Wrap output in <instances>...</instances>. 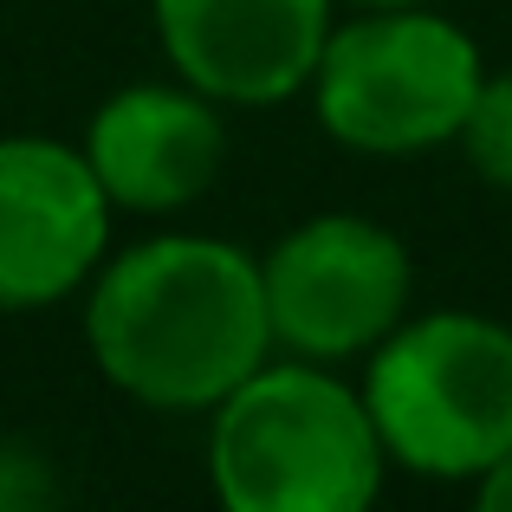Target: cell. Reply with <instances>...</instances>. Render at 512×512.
I'll return each mask as SVG.
<instances>
[{"instance_id":"obj_4","label":"cell","mask_w":512,"mask_h":512,"mask_svg":"<svg viewBox=\"0 0 512 512\" xmlns=\"http://www.w3.org/2000/svg\"><path fill=\"white\" fill-rule=\"evenodd\" d=\"M480 78V46L428 0L363 7L350 26H331L312 72V104L344 150L422 156L461 137Z\"/></svg>"},{"instance_id":"obj_6","label":"cell","mask_w":512,"mask_h":512,"mask_svg":"<svg viewBox=\"0 0 512 512\" xmlns=\"http://www.w3.org/2000/svg\"><path fill=\"white\" fill-rule=\"evenodd\" d=\"M111 240V195L85 150L0 137V312H39L85 286Z\"/></svg>"},{"instance_id":"obj_8","label":"cell","mask_w":512,"mask_h":512,"mask_svg":"<svg viewBox=\"0 0 512 512\" xmlns=\"http://www.w3.org/2000/svg\"><path fill=\"white\" fill-rule=\"evenodd\" d=\"M227 130L214 98L195 85H124L91 111L85 163L111 208L130 214H175L201 201L221 175Z\"/></svg>"},{"instance_id":"obj_2","label":"cell","mask_w":512,"mask_h":512,"mask_svg":"<svg viewBox=\"0 0 512 512\" xmlns=\"http://www.w3.org/2000/svg\"><path fill=\"white\" fill-rule=\"evenodd\" d=\"M383 441L363 389L325 363H260L214 402L208 474L227 512H357L383 487Z\"/></svg>"},{"instance_id":"obj_1","label":"cell","mask_w":512,"mask_h":512,"mask_svg":"<svg viewBox=\"0 0 512 512\" xmlns=\"http://www.w3.org/2000/svg\"><path fill=\"white\" fill-rule=\"evenodd\" d=\"M85 344L124 396L214 409L273 350L260 260L214 234H163L98 266Z\"/></svg>"},{"instance_id":"obj_12","label":"cell","mask_w":512,"mask_h":512,"mask_svg":"<svg viewBox=\"0 0 512 512\" xmlns=\"http://www.w3.org/2000/svg\"><path fill=\"white\" fill-rule=\"evenodd\" d=\"M350 7H415V0H350Z\"/></svg>"},{"instance_id":"obj_5","label":"cell","mask_w":512,"mask_h":512,"mask_svg":"<svg viewBox=\"0 0 512 512\" xmlns=\"http://www.w3.org/2000/svg\"><path fill=\"white\" fill-rule=\"evenodd\" d=\"M273 344L292 357H370L409 318V247L363 214H312L260 260Z\"/></svg>"},{"instance_id":"obj_10","label":"cell","mask_w":512,"mask_h":512,"mask_svg":"<svg viewBox=\"0 0 512 512\" xmlns=\"http://www.w3.org/2000/svg\"><path fill=\"white\" fill-rule=\"evenodd\" d=\"M46 500V467L26 448L0 441V506H39Z\"/></svg>"},{"instance_id":"obj_11","label":"cell","mask_w":512,"mask_h":512,"mask_svg":"<svg viewBox=\"0 0 512 512\" xmlns=\"http://www.w3.org/2000/svg\"><path fill=\"white\" fill-rule=\"evenodd\" d=\"M474 493H480V506H487V512H512V448L474 480Z\"/></svg>"},{"instance_id":"obj_7","label":"cell","mask_w":512,"mask_h":512,"mask_svg":"<svg viewBox=\"0 0 512 512\" xmlns=\"http://www.w3.org/2000/svg\"><path fill=\"white\" fill-rule=\"evenodd\" d=\"M169 65L214 104H286L312 85L331 0H156Z\"/></svg>"},{"instance_id":"obj_3","label":"cell","mask_w":512,"mask_h":512,"mask_svg":"<svg viewBox=\"0 0 512 512\" xmlns=\"http://www.w3.org/2000/svg\"><path fill=\"white\" fill-rule=\"evenodd\" d=\"M363 409L396 467L480 480L512 448V325L487 312L402 318L370 350Z\"/></svg>"},{"instance_id":"obj_9","label":"cell","mask_w":512,"mask_h":512,"mask_svg":"<svg viewBox=\"0 0 512 512\" xmlns=\"http://www.w3.org/2000/svg\"><path fill=\"white\" fill-rule=\"evenodd\" d=\"M461 156H467V169L480 175V182H493V188H506L512 195V72L500 78H480V91H474V111H467V124H461Z\"/></svg>"}]
</instances>
